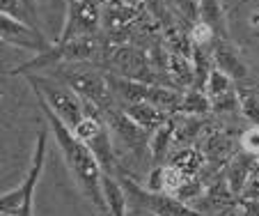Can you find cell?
Masks as SVG:
<instances>
[{
	"instance_id": "6da1fadb",
	"label": "cell",
	"mask_w": 259,
	"mask_h": 216,
	"mask_svg": "<svg viewBox=\"0 0 259 216\" xmlns=\"http://www.w3.org/2000/svg\"><path fill=\"white\" fill-rule=\"evenodd\" d=\"M39 106H41V111H44L46 120H49V127H51V131H53L55 140H58L60 150H62L64 163H67V168L71 170L73 179L78 182L80 191L88 196V200L92 202V205H97L99 211L108 214L106 202H103V191H101V175H103L101 163L97 161L92 150H90L83 140H78L76 133H73L51 108H46L44 103H39Z\"/></svg>"
},
{
	"instance_id": "7a4b0ae2",
	"label": "cell",
	"mask_w": 259,
	"mask_h": 216,
	"mask_svg": "<svg viewBox=\"0 0 259 216\" xmlns=\"http://www.w3.org/2000/svg\"><path fill=\"white\" fill-rule=\"evenodd\" d=\"M53 69H58V74H51V76L67 83L80 99L97 103L106 115L117 113L115 111V92L110 88V81L99 74L97 69L85 67V64H78V62H64Z\"/></svg>"
},
{
	"instance_id": "3957f363",
	"label": "cell",
	"mask_w": 259,
	"mask_h": 216,
	"mask_svg": "<svg viewBox=\"0 0 259 216\" xmlns=\"http://www.w3.org/2000/svg\"><path fill=\"white\" fill-rule=\"evenodd\" d=\"M28 83L32 85L39 103L51 108L71 131L85 120L83 99L60 79H55V76H28Z\"/></svg>"
},
{
	"instance_id": "277c9868",
	"label": "cell",
	"mask_w": 259,
	"mask_h": 216,
	"mask_svg": "<svg viewBox=\"0 0 259 216\" xmlns=\"http://www.w3.org/2000/svg\"><path fill=\"white\" fill-rule=\"evenodd\" d=\"M122 184L126 189L128 200L133 198L136 207L152 211L154 216H206L202 211H197L193 205L181 202L179 198L170 196V193H154L149 189H140L131 177H122Z\"/></svg>"
},
{
	"instance_id": "5b68a950",
	"label": "cell",
	"mask_w": 259,
	"mask_h": 216,
	"mask_svg": "<svg viewBox=\"0 0 259 216\" xmlns=\"http://www.w3.org/2000/svg\"><path fill=\"white\" fill-rule=\"evenodd\" d=\"M0 28H3V42H5V44L30 51V53H34V55H39L51 49V44L46 42L41 28H34V25H30V23L16 21L7 14H3V19H0Z\"/></svg>"
},
{
	"instance_id": "8992f818",
	"label": "cell",
	"mask_w": 259,
	"mask_h": 216,
	"mask_svg": "<svg viewBox=\"0 0 259 216\" xmlns=\"http://www.w3.org/2000/svg\"><path fill=\"white\" fill-rule=\"evenodd\" d=\"M99 28V7L94 0H73L67 5V23L58 42L73 37H94Z\"/></svg>"
},
{
	"instance_id": "52a82bcc",
	"label": "cell",
	"mask_w": 259,
	"mask_h": 216,
	"mask_svg": "<svg viewBox=\"0 0 259 216\" xmlns=\"http://www.w3.org/2000/svg\"><path fill=\"white\" fill-rule=\"evenodd\" d=\"M46 150H49V131H39L37 133V142H34V152H32V161H30V170L25 182L21 184V193H23V209L19 216H34L32 202H34V189L41 179V170H44V161H46Z\"/></svg>"
},
{
	"instance_id": "ba28073f",
	"label": "cell",
	"mask_w": 259,
	"mask_h": 216,
	"mask_svg": "<svg viewBox=\"0 0 259 216\" xmlns=\"http://www.w3.org/2000/svg\"><path fill=\"white\" fill-rule=\"evenodd\" d=\"M113 69L117 76L131 81H140V83H152L154 85V71L152 64L147 62L145 53L138 49H117L113 53Z\"/></svg>"
},
{
	"instance_id": "9c48e42d",
	"label": "cell",
	"mask_w": 259,
	"mask_h": 216,
	"mask_svg": "<svg viewBox=\"0 0 259 216\" xmlns=\"http://www.w3.org/2000/svg\"><path fill=\"white\" fill-rule=\"evenodd\" d=\"M122 113L128 115L138 127L147 129V131H152V133L170 120V113H165L163 108L154 106V103H147V101H124Z\"/></svg>"
},
{
	"instance_id": "30bf717a",
	"label": "cell",
	"mask_w": 259,
	"mask_h": 216,
	"mask_svg": "<svg viewBox=\"0 0 259 216\" xmlns=\"http://www.w3.org/2000/svg\"><path fill=\"white\" fill-rule=\"evenodd\" d=\"M101 191H103V202H106L108 216H128V196L122 179L113 177V172H103Z\"/></svg>"
},
{
	"instance_id": "8fae6325",
	"label": "cell",
	"mask_w": 259,
	"mask_h": 216,
	"mask_svg": "<svg viewBox=\"0 0 259 216\" xmlns=\"http://www.w3.org/2000/svg\"><path fill=\"white\" fill-rule=\"evenodd\" d=\"M211 55H213V62H215V69L225 71L232 81H241L248 76V67L245 62L239 58L236 49H232L225 40H218L211 49Z\"/></svg>"
},
{
	"instance_id": "7c38bea8",
	"label": "cell",
	"mask_w": 259,
	"mask_h": 216,
	"mask_svg": "<svg viewBox=\"0 0 259 216\" xmlns=\"http://www.w3.org/2000/svg\"><path fill=\"white\" fill-rule=\"evenodd\" d=\"M257 166H259L257 157H252V154H241V157H234L230 161V166L225 168V179H227V184H230L234 196H241V193H243L245 184H248L250 175L254 172Z\"/></svg>"
},
{
	"instance_id": "4fadbf2b",
	"label": "cell",
	"mask_w": 259,
	"mask_h": 216,
	"mask_svg": "<svg viewBox=\"0 0 259 216\" xmlns=\"http://www.w3.org/2000/svg\"><path fill=\"white\" fill-rule=\"evenodd\" d=\"M197 12H200V21L215 30L218 40H225V16H223L220 0H197Z\"/></svg>"
},
{
	"instance_id": "5bb4252c",
	"label": "cell",
	"mask_w": 259,
	"mask_h": 216,
	"mask_svg": "<svg viewBox=\"0 0 259 216\" xmlns=\"http://www.w3.org/2000/svg\"><path fill=\"white\" fill-rule=\"evenodd\" d=\"M177 131V124L172 120H167L163 127H158L156 131L152 133V142H149V150H152L154 159H163L167 152H170V142L175 138Z\"/></svg>"
},
{
	"instance_id": "9a60e30c",
	"label": "cell",
	"mask_w": 259,
	"mask_h": 216,
	"mask_svg": "<svg viewBox=\"0 0 259 216\" xmlns=\"http://www.w3.org/2000/svg\"><path fill=\"white\" fill-rule=\"evenodd\" d=\"M202 163H204V154H200L193 148L179 150V152L172 157V166L179 168L186 177H195V172L202 168Z\"/></svg>"
},
{
	"instance_id": "2e32d148",
	"label": "cell",
	"mask_w": 259,
	"mask_h": 216,
	"mask_svg": "<svg viewBox=\"0 0 259 216\" xmlns=\"http://www.w3.org/2000/svg\"><path fill=\"white\" fill-rule=\"evenodd\" d=\"M204 92L209 94L211 103L218 101V99L227 97V94L232 92V79L225 74V71L213 69V71L209 74V81H206V85H204Z\"/></svg>"
},
{
	"instance_id": "e0dca14e",
	"label": "cell",
	"mask_w": 259,
	"mask_h": 216,
	"mask_svg": "<svg viewBox=\"0 0 259 216\" xmlns=\"http://www.w3.org/2000/svg\"><path fill=\"white\" fill-rule=\"evenodd\" d=\"M213 106L209 99V94L200 88H193L188 90V94H184V101H181V111L188 115H200V113H206L209 108Z\"/></svg>"
},
{
	"instance_id": "ac0fdd59",
	"label": "cell",
	"mask_w": 259,
	"mask_h": 216,
	"mask_svg": "<svg viewBox=\"0 0 259 216\" xmlns=\"http://www.w3.org/2000/svg\"><path fill=\"white\" fill-rule=\"evenodd\" d=\"M232 152V140L223 133H213L206 138V148H204V159L211 161H227Z\"/></svg>"
},
{
	"instance_id": "d6986e66",
	"label": "cell",
	"mask_w": 259,
	"mask_h": 216,
	"mask_svg": "<svg viewBox=\"0 0 259 216\" xmlns=\"http://www.w3.org/2000/svg\"><path fill=\"white\" fill-rule=\"evenodd\" d=\"M239 101H241V111L250 122L259 124V92L254 90H241L239 92Z\"/></svg>"
},
{
	"instance_id": "ffe728a7",
	"label": "cell",
	"mask_w": 259,
	"mask_h": 216,
	"mask_svg": "<svg viewBox=\"0 0 259 216\" xmlns=\"http://www.w3.org/2000/svg\"><path fill=\"white\" fill-rule=\"evenodd\" d=\"M241 148H243L245 154H252V157L259 159V124L245 129L241 133Z\"/></svg>"
},
{
	"instance_id": "44dd1931",
	"label": "cell",
	"mask_w": 259,
	"mask_h": 216,
	"mask_svg": "<svg viewBox=\"0 0 259 216\" xmlns=\"http://www.w3.org/2000/svg\"><path fill=\"white\" fill-rule=\"evenodd\" d=\"M243 216H259V200H245L243 198Z\"/></svg>"
},
{
	"instance_id": "7402d4cb",
	"label": "cell",
	"mask_w": 259,
	"mask_h": 216,
	"mask_svg": "<svg viewBox=\"0 0 259 216\" xmlns=\"http://www.w3.org/2000/svg\"><path fill=\"white\" fill-rule=\"evenodd\" d=\"M128 216H154L152 211H147V209H142V207H138L136 211H128Z\"/></svg>"
},
{
	"instance_id": "603a6c76",
	"label": "cell",
	"mask_w": 259,
	"mask_h": 216,
	"mask_svg": "<svg viewBox=\"0 0 259 216\" xmlns=\"http://www.w3.org/2000/svg\"><path fill=\"white\" fill-rule=\"evenodd\" d=\"M69 3H73V0H67V5H69Z\"/></svg>"
}]
</instances>
